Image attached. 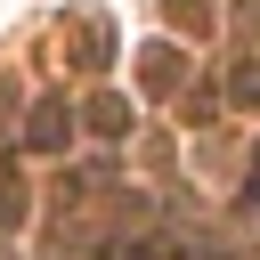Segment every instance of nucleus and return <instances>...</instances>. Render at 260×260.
Returning a JSON list of instances; mask_svg holds the SVG:
<instances>
[{"label":"nucleus","mask_w":260,"mask_h":260,"mask_svg":"<svg viewBox=\"0 0 260 260\" xmlns=\"http://www.w3.org/2000/svg\"><path fill=\"white\" fill-rule=\"evenodd\" d=\"M65 130H73L65 98H41V106H32V130H24V138H32V146H65Z\"/></svg>","instance_id":"f257e3e1"},{"label":"nucleus","mask_w":260,"mask_h":260,"mask_svg":"<svg viewBox=\"0 0 260 260\" xmlns=\"http://www.w3.org/2000/svg\"><path fill=\"white\" fill-rule=\"evenodd\" d=\"M89 130H98V138H122V130H130V98L98 89V98H89Z\"/></svg>","instance_id":"f03ea898"},{"label":"nucleus","mask_w":260,"mask_h":260,"mask_svg":"<svg viewBox=\"0 0 260 260\" xmlns=\"http://www.w3.org/2000/svg\"><path fill=\"white\" fill-rule=\"evenodd\" d=\"M138 81H146V89H171V81H179V49H171V41H154V49L138 57Z\"/></svg>","instance_id":"7ed1b4c3"},{"label":"nucleus","mask_w":260,"mask_h":260,"mask_svg":"<svg viewBox=\"0 0 260 260\" xmlns=\"http://www.w3.org/2000/svg\"><path fill=\"white\" fill-rule=\"evenodd\" d=\"M16 219H24V187H16V179H0V228H16Z\"/></svg>","instance_id":"20e7f679"},{"label":"nucleus","mask_w":260,"mask_h":260,"mask_svg":"<svg viewBox=\"0 0 260 260\" xmlns=\"http://www.w3.org/2000/svg\"><path fill=\"white\" fill-rule=\"evenodd\" d=\"M236 106H260V65H244V73H236Z\"/></svg>","instance_id":"39448f33"}]
</instances>
